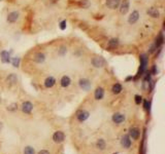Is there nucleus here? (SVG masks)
<instances>
[{
  "instance_id": "nucleus-5",
  "label": "nucleus",
  "mask_w": 165,
  "mask_h": 154,
  "mask_svg": "<svg viewBox=\"0 0 165 154\" xmlns=\"http://www.w3.org/2000/svg\"><path fill=\"white\" fill-rule=\"evenodd\" d=\"M89 116H90V113L86 110H80L76 112L77 120L80 121V122H84V121L87 120L88 118H89Z\"/></svg>"
},
{
  "instance_id": "nucleus-13",
  "label": "nucleus",
  "mask_w": 165,
  "mask_h": 154,
  "mask_svg": "<svg viewBox=\"0 0 165 154\" xmlns=\"http://www.w3.org/2000/svg\"><path fill=\"white\" fill-rule=\"evenodd\" d=\"M111 119H113V121L115 123L120 124V123H122L125 120V115H123L122 113H115L113 115V117H111Z\"/></svg>"
},
{
  "instance_id": "nucleus-2",
  "label": "nucleus",
  "mask_w": 165,
  "mask_h": 154,
  "mask_svg": "<svg viewBox=\"0 0 165 154\" xmlns=\"http://www.w3.org/2000/svg\"><path fill=\"white\" fill-rule=\"evenodd\" d=\"M106 64H107V62L103 56H95L92 59V65L95 68H103L106 66Z\"/></svg>"
},
{
  "instance_id": "nucleus-11",
  "label": "nucleus",
  "mask_w": 165,
  "mask_h": 154,
  "mask_svg": "<svg viewBox=\"0 0 165 154\" xmlns=\"http://www.w3.org/2000/svg\"><path fill=\"white\" fill-rule=\"evenodd\" d=\"M106 6L109 9H117L121 3V0H106Z\"/></svg>"
},
{
  "instance_id": "nucleus-20",
  "label": "nucleus",
  "mask_w": 165,
  "mask_h": 154,
  "mask_svg": "<svg viewBox=\"0 0 165 154\" xmlns=\"http://www.w3.org/2000/svg\"><path fill=\"white\" fill-rule=\"evenodd\" d=\"M121 144L124 148H130L131 146V140H130V137L129 136H124L121 140Z\"/></svg>"
},
{
  "instance_id": "nucleus-1",
  "label": "nucleus",
  "mask_w": 165,
  "mask_h": 154,
  "mask_svg": "<svg viewBox=\"0 0 165 154\" xmlns=\"http://www.w3.org/2000/svg\"><path fill=\"white\" fill-rule=\"evenodd\" d=\"M140 66H139L138 72H137V76L133 79H137L138 77L142 76L144 72L148 69V65H149V56L147 54H140Z\"/></svg>"
},
{
  "instance_id": "nucleus-33",
  "label": "nucleus",
  "mask_w": 165,
  "mask_h": 154,
  "mask_svg": "<svg viewBox=\"0 0 165 154\" xmlns=\"http://www.w3.org/2000/svg\"><path fill=\"white\" fill-rule=\"evenodd\" d=\"M151 75H157L158 74V68H157V65H153L152 69H151Z\"/></svg>"
},
{
  "instance_id": "nucleus-28",
  "label": "nucleus",
  "mask_w": 165,
  "mask_h": 154,
  "mask_svg": "<svg viewBox=\"0 0 165 154\" xmlns=\"http://www.w3.org/2000/svg\"><path fill=\"white\" fill-rule=\"evenodd\" d=\"M24 154H35V150H34L33 147L27 146L24 149Z\"/></svg>"
},
{
  "instance_id": "nucleus-34",
  "label": "nucleus",
  "mask_w": 165,
  "mask_h": 154,
  "mask_svg": "<svg viewBox=\"0 0 165 154\" xmlns=\"http://www.w3.org/2000/svg\"><path fill=\"white\" fill-rule=\"evenodd\" d=\"M150 105H151V103H150L148 100H144V108L147 111H150Z\"/></svg>"
},
{
  "instance_id": "nucleus-22",
  "label": "nucleus",
  "mask_w": 165,
  "mask_h": 154,
  "mask_svg": "<svg viewBox=\"0 0 165 154\" xmlns=\"http://www.w3.org/2000/svg\"><path fill=\"white\" fill-rule=\"evenodd\" d=\"M17 81H18V77H17V75L15 74H9L7 77H6V82H7L9 85H13L17 83Z\"/></svg>"
},
{
  "instance_id": "nucleus-31",
  "label": "nucleus",
  "mask_w": 165,
  "mask_h": 154,
  "mask_svg": "<svg viewBox=\"0 0 165 154\" xmlns=\"http://www.w3.org/2000/svg\"><path fill=\"white\" fill-rule=\"evenodd\" d=\"M17 109H18V105H17V103H13V104H10V105L7 107L8 111H15Z\"/></svg>"
},
{
  "instance_id": "nucleus-37",
  "label": "nucleus",
  "mask_w": 165,
  "mask_h": 154,
  "mask_svg": "<svg viewBox=\"0 0 165 154\" xmlns=\"http://www.w3.org/2000/svg\"><path fill=\"white\" fill-rule=\"evenodd\" d=\"M113 154H118V153H113Z\"/></svg>"
},
{
  "instance_id": "nucleus-29",
  "label": "nucleus",
  "mask_w": 165,
  "mask_h": 154,
  "mask_svg": "<svg viewBox=\"0 0 165 154\" xmlns=\"http://www.w3.org/2000/svg\"><path fill=\"white\" fill-rule=\"evenodd\" d=\"M157 49H158V47L156 46V44L155 43L151 44V46H150V48H149V54H155V52L157 51Z\"/></svg>"
},
{
  "instance_id": "nucleus-14",
  "label": "nucleus",
  "mask_w": 165,
  "mask_h": 154,
  "mask_svg": "<svg viewBox=\"0 0 165 154\" xmlns=\"http://www.w3.org/2000/svg\"><path fill=\"white\" fill-rule=\"evenodd\" d=\"M0 56H1V62H2L3 64H8V63H10V54L7 50L1 51Z\"/></svg>"
},
{
  "instance_id": "nucleus-21",
  "label": "nucleus",
  "mask_w": 165,
  "mask_h": 154,
  "mask_svg": "<svg viewBox=\"0 0 165 154\" xmlns=\"http://www.w3.org/2000/svg\"><path fill=\"white\" fill-rule=\"evenodd\" d=\"M94 97H95L96 100L103 99V97H104V90H103L102 87H97L96 88L95 92H94Z\"/></svg>"
},
{
  "instance_id": "nucleus-15",
  "label": "nucleus",
  "mask_w": 165,
  "mask_h": 154,
  "mask_svg": "<svg viewBox=\"0 0 165 154\" xmlns=\"http://www.w3.org/2000/svg\"><path fill=\"white\" fill-rule=\"evenodd\" d=\"M33 109V105L31 102H24L22 105V111L26 114H30L31 111Z\"/></svg>"
},
{
  "instance_id": "nucleus-35",
  "label": "nucleus",
  "mask_w": 165,
  "mask_h": 154,
  "mask_svg": "<svg viewBox=\"0 0 165 154\" xmlns=\"http://www.w3.org/2000/svg\"><path fill=\"white\" fill-rule=\"evenodd\" d=\"M38 154H50V152L46 151V150H41V151L38 152Z\"/></svg>"
},
{
  "instance_id": "nucleus-27",
  "label": "nucleus",
  "mask_w": 165,
  "mask_h": 154,
  "mask_svg": "<svg viewBox=\"0 0 165 154\" xmlns=\"http://www.w3.org/2000/svg\"><path fill=\"white\" fill-rule=\"evenodd\" d=\"M10 62H11V64H13V67L18 68V67L20 66L21 59H20V58H18V56H15V58H13V60H10Z\"/></svg>"
},
{
  "instance_id": "nucleus-30",
  "label": "nucleus",
  "mask_w": 165,
  "mask_h": 154,
  "mask_svg": "<svg viewBox=\"0 0 165 154\" xmlns=\"http://www.w3.org/2000/svg\"><path fill=\"white\" fill-rule=\"evenodd\" d=\"M134 101H135V104H136V105H140V103L142 102V97L139 95H136L134 97Z\"/></svg>"
},
{
  "instance_id": "nucleus-4",
  "label": "nucleus",
  "mask_w": 165,
  "mask_h": 154,
  "mask_svg": "<svg viewBox=\"0 0 165 154\" xmlns=\"http://www.w3.org/2000/svg\"><path fill=\"white\" fill-rule=\"evenodd\" d=\"M139 17H140V15H139L138 10H133V11L130 13V15L128 17V23L130 24V25H134L135 23L138 22Z\"/></svg>"
},
{
  "instance_id": "nucleus-3",
  "label": "nucleus",
  "mask_w": 165,
  "mask_h": 154,
  "mask_svg": "<svg viewBox=\"0 0 165 154\" xmlns=\"http://www.w3.org/2000/svg\"><path fill=\"white\" fill-rule=\"evenodd\" d=\"M129 8H130V2H129V0H121V3L119 5L120 13H121L122 15H126L129 11Z\"/></svg>"
},
{
  "instance_id": "nucleus-9",
  "label": "nucleus",
  "mask_w": 165,
  "mask_h": 154,
  "mask_svg": "<svg viewBox=\"0 0 165 154\" xmlns=\"http://www.w3.org/2000/svg\"><path fill=\"white\" fill-rule=\"evenodd\" d=\"M33 61L35 62V63H37V64L44 63V62L46 61V54H44V52H41V51L36 52L33 56Z\"/></svg>"
},
{
  "instance_id": "nucleus-36",
  "label": "nucleus",
  "mask_w": 165,
  "mask_h": 154,
  "mask_svg": "<svg viewBox=\"0 0 165 154\" xmlns=\"http://www.w3.org/2000/svg\"><path fill=\"white\" fill-rule=\"evenodd\" d=\"M133 79V76H128L126 78V81H130V80H132Z\"/></svg>"
},
{
  "instance_id": "nucleus-19",
  "label": "nucleus",
  "mask_w": 165,
  "mask_h": 154,
  "mask_svg": "<svg viewBox=\"0 0 165 154\" xmlns=\"http://www.w3.org/2000/svg\"><path fill=\"white\" fill-rule=\"evenodd\" d=\"M129 135H130V138H132L133 140H137L140 135V131L137 127H132L129 131Z\"/></svg>"
},
{
  "instance_id": "nucleus-23",
  "label": "nucleus",
  "mask_w": 165,
  "mask_h": 154,
  "mask_svg": "<svg viewBox=\"0 0 165 154\" xmlns=\"http://www.w3.org/2000/svg\"><path fill=\"white\" fill-rule=\"evenodd\" d=\"M122 90H123V86H122L120 83H115V84L113 85V87H111V92H113V94H115V95L120 94Z\"/></svg>"
},
{
  "instance_id": "nucleus-24",
  "label": "nucleus",
  "mask_w": 165,
  "mask_h": 154,
  "mask_svg": "<svg viewBox=\"0 0 165 154\" xmlns=\"http://www.w3.org/2000/svg\"><path fill=\"white\" fill-rule=\"evenodd\" d=\"M105 141L104 140H102V139H100V140H98L97 143H96V146H97L98 149H100V150H104L105 149Z\"/></svg>"
},
{
  "instance_id": "nucleus-12",
  "label": "nucleus",
  "mask_w": 165,
  "mask_h": 154,
  "mask_svg": "<svg viewBox=\"0 0 165 154\" xmlns=\"http://www.w3.org/2000/svg\"><path fill=\"white\" fill-rule=\"evenodd\" d=\"M65 139V135L62 131H56V133L53 135V140H54L55 143H62L64 141Z\"/></svg>"
},
{
  "instance_id": "nucleus-7",
  "label": "nucleus",
  "mask_w": 165,
  "mask_h": 154,
  "mask_svg": "<svg viewBox=\"0 0 165 154\" xmlns=\"http://www.w3.org/2000/svg\"><path fill=\"white\" fill-rule=\"evenodd\" d=\"M78 84H80V88H82L84 90H90L91 88V81L87 78H82L78 81Z\"/></svg>"
},
{
  "instance_id": "nucleus-16",
  "label": "nucleus",
  "mask_w": 165,
  "mask_h": 154,
  "mask_svg": "<svg viewBox=\"0 0 165 154\" xmlns=\"http://www.w3.org/2000/svg\"><path fill=\"white\" fill-rule=\"evenodd\" d=\"M154 43L156 44V46H157L158 48H159V47H162V45L164 44V36H163L162 32H160V33L157 35Z\"/></svg>"
},
{
  "instance_id": "nucleus-10",
  "label": "nucleus",
  "mask_w": 165,
  "mask_h": 154,
  "mask_svg": "<svg viewBox=\"0 0 165 154\" xmlns=\"http://www.w3.org/2000/svg\"><path fill=\"white\" fill-rule=\"evenodd\" d=\"M119 43H120V41L118 38H111L107 42V48L109 50H113L119 46Z\"/></svg>"
},
{
  "instance_id": "nucleus-32",
  "label": "nucleus",
  "mask_w": 165,
  "mask_h": 154,
  "mask_svg": "<svg viewBox=\"0 0 165 154\" xmlns=\"http://www.w3.org/2000/svg\"><path fill=\"white\" fill-rule=\"evenodd\" d=\"M66 26H67V22H66V20H63V21H61V22H60L59 27H60V29H61L62 31H64L65 29H66Z\"/></svg>"
},
{
  "instance_id": "nucleus-8",
  "label": "nucleus",
  "mask_w": 165,
  "mask_h": 154,
  "mask_svg": "<svg viewBox=\"0 0 165 154\" xmlns=\"http://www.w3.org/2000/svg\"><path fill=\"white\" fill-rule=\"evenodd\" d=\"M147 13L151 17V18L153 19H158L160 17V11L159 9H158L157 7H154V6H152V7H149L147 10Z\"/></svg>"
},
{
  "instance_id": "nucleus-6",
  "label": "nucleus",
  "mask_w": 165,
  "mask_h": 154,
  "mask_svg": "<svg viewBox=\"0 0 165 154\" xmlns=\"http://www.w3.org/2000/svg\"><path fill=\"white\" fill-rule=\"evenodd\" d=\"M19 19H20V13H19V11H11V13H9L7 15L6 20H7V22L9 24H13L15 23Z\"/></svg>"
},
{
  "instance_id": "nucleus-17",
  "label": "nucleus",
  "mask_w": 165,
  "mask_h": 154,
  "mask_svg": "<svg viewBox=\"0 0 165 154\" xmlns=\"http://www.w3.org/2000/svg\"><path fill=\"white\" fill-rule=\"evenodd\" d=\"M55 84H56V79H55L53 76H49L44 80V86H46V88H51V87H53Z\"/></svg>"
},
{
  "instance_id": "nucleus-25",
  "label": "nucleus",
  "mask_w": 165,
  "mask_h": 154,
  "mask_svg": "<svg viewBox=\"0 0 165 154\" xmlns=\"http://www.w3.org/2000/svg\"><path fill=\"white\" fill-rule=\"evenodd\" d=\"M78 5H80V7L82 8H88L90 6V2H89V0H80L78 1Z\"/></svg>"
},
{
  "instance_id": "nucleus-18",
  "label": "nucleus",
  "mask_w": 165,
  "mask_h": 154,
  "mask_svg": "<svg viewBox=\"0 0 165 154\" xmlns=\"http://www.w3.org/2000/svg\"><path fill=\"white\" fill-rule=\"evenodd\" d=\"M71 83V79H70L69 76H67V75H64V76L62 77L61 80H60V84H61L62 87H68Z\"/></svg>"
},
{
  "instance_id": "nucleus-26",
  "label": "nucleus",
  "mask_w": 165,
  "mask_h": 154,
  "mask_svg": "<svg viewBox=\"0 0 165 154\" xmlns=\"http://www.w3.org/2000/svg\"><path fill=\"white\" fill-rule=\"evenodd\" d=\"M67 52V47L65 45H62L60 46V48L58 49V54H59L60 56H64L65 54H66Z\"/></svg>"
}]
</instances>
